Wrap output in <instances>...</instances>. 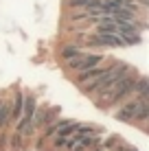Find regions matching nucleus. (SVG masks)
<instances>
[{"label":"nucleus","mask_w":149,"mask_h":151,"mask_svg":"<svg viewBox=\"0 0 149 151\" xmlns=\"http://www.w3.org/2000/svg\"><path fill=\"white\" fill-rule=\"evenodd\" d=\"M101 61H103V55H86V53H79L77 57H73V59L66 61V66H68V70H88L92 68V66H99Z\"/></svg>","instance_id":"nucleus-2"},{"label":"nucleus","mask_w":149,"mask_h":151,"mask_svg":"<svg viewBox=\"0 0 149 151\" xmlns=\"http://www.w3.org/2000/svg\"><path fill=\"white\" fill-rule=\"evenodd\" d=\"M86 4H88V0H68V7L73 9H83Z\"/></svg>","instance_id":"nucleus-10"},{"label":"nucleus","mask_w":149,"mask_h":151,"mask_svg":"<svg viewBox=\"0 0 149 151\" xmlns=\"http://www.w3.org/2000/svg\"><path fill=\"white\" fill-rule=\"evenodd\" d=\"M134 92H138V99H147V92H149V83L145 77H140V79H136L134 83Z\"/></svg>","instance_id":"nucleus-6"},{"label":"nucleus","mask_w":149,"mask_h":151,"mask_svg":"<svg viewBox=\"0 0 149 151\" xmlns=\"http://www.w3.org/2000/svg\"><path fill=\"white\" fill-rule=\"evenodd\" d=\"M22 105H24V96L18 92V94H15V103L11 105V114L13 116H20V114H22Z\"/></svg>","instance_id":"nucleus-9"},{"label":"nucleus","mask_w":149,"mask_h":151,"mask_svg":"<svg viewBox=\"0 0 149 151\" xmlns=\"http://www.w3.org/2000/svg\"><path fill=\"white\" fill-rule=\"evenodd\" d=\"M35 96H27V101H24V105H22V118H27V121H31V116H33V112H35Z\"/></svg>","instance_id":"nucleus-5"},{"label":"nucleus","mask_w":149,"mask_h":151,"mask_svg":"<svg viewBox=\"0 0 149 151\" xmlns=\"http://www.w3.org/2000/svg\"><path fill=\"white\" fill-rule=\"evenodd\" d=\"M127 72H130V66H127V64L107 66L103 75H99L96 79H92L90 83H86V92H88V94H99V92H103L105 88H110L112 83H116L121 77H125Z\"/></svg>","instance_id":"nucleus-1"},{"label":"nucleus","mask_w":149,"mask_h":151,"mask_svg":"<svg viewBox=\"0 0 149 151\" xmlns=\"http://www.w3.org/2000/svg\"><path fill=\"white\" fill-rule=\"evenodd\" d=\"M11 116V103H0V127H4Z\"/></svg>","instance_id":"nucleus-7"},{"label":"nucleus","mask_w":149,"mask_h":151,"mask_svg":"<svg viewBox=\"0 0 149 151\" xmlns=\"http://www.w3.org/2000/svg\"><path fill=\"white\" fill-rule=\"evenodd\" d=\"M79 53H81L79 46H66V48H61V59L68 61V59H73V57H77Z\"/></svg>","instance_id":"nucleus-8"},{"label":"nucleus","mask_w":149,"mask_h":151,"mask_svg":"<svg viewBox=\"0 0 149 151\" xmlns=\"http://www.w3.org/2000/svg\"><path fill=\"white\" fill-rule=\"evenodd\" d=\"M105 72V68L103 66H92V68H88V70H81L79 72V77H77V83H90L92 79H96L99 75H103Z\"/></svg>","instance_id":"nucleus-4"},{"label":"nucleus","mask_w":149,"mask_h":151,"mask_svg":"<svg viewBox=\"0 0 149 151\" xmlns=\"http://www.w3.org/2000/svg\"><path fill=\"white\" fill-rule=\"evenodd\" d=\"M138 107H140V99H136V101H127V103H123V107L119 112H116V118L119 121H134L136 118V112H138Z\"/></svg>","instance_id":"nucleus-3"}]
</instances>
